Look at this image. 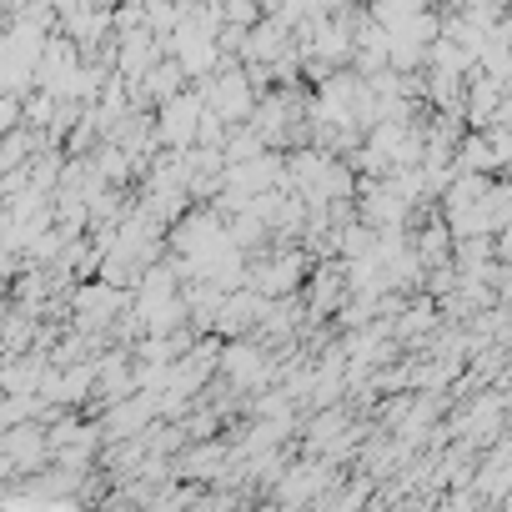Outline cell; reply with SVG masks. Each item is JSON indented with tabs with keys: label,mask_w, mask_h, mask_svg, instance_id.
Here are the masks:
<instances>
[{
	"label": "cell",
	"mask_w": 512,
	"mask_h": 512,
	"mask_svg": "<svg viewBox=\"0 0 512 512\" xmlns=\"http://www.w3.org/2000/svg\"><path fill=\"white\" fill-rule=\"evenodd\" d=\"M216 111H221V116H241V111H246V81H241V76H226V81L216 86Z\"/></svg>",
	"instance_id": "cell-1"
}]
</instances>
